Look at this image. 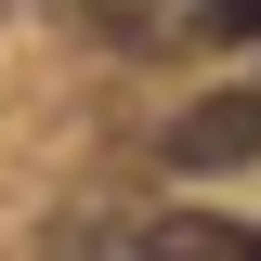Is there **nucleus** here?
<instances>
[{"mask_svg": "<svg viewBox=\"0 0 261 261\" xmlns=\"http://www.w3.org/2000/svg\"><path fill=\"white\" fill-rule=\"evenodd\" d=\"M144 248L157 261H261V222H196L183 209V222H144Z\"/></svg>", "mask_w": 261, "mask_h": 261, "instance_id": "f03ea898", "label": "nucleus"}, {"mask_svg": "<svg viewBox=\"0 0 261 261\" xmlns=\"http://www.w3.org/2000/svg\"><path fill=\"white\" fill-rule=\"evenodd\" d=\"M157 157H170V170H235V157H261V92H222V105H183Z\"/></svg>", "mask_w": 261, "mask_h": 261, "instance_id": "f257e3e1", "label": "nucleus"}]
</instances>
